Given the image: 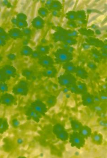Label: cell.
Instances as JSON below:
<instances>
[{"mask_svg":"<svg viewBox=\"0 0 107 158\" xmlns=\"http://www.w3.org/2000/svg\"><path fill=\"white\" fill-rule=\"evenodd\" d=\"M68 140L72 147H76L79 150L84 147L86 142L85 139L78 131H73L69 134Z\"/></svg>","mask_w":107,"mask_h":158,"instance_id":"1","label":"cell"},{"mask_svg":"<svg viewBox=\"0 0 107 158\" xmlns=\"http://www.w3.org/2000/svg\"><path fill=\"white\" fill-rule=\"evenodd\" d=\"M52 131L58 140L62 141L68 140L69 134L65 127L60 123H57L53 126Z\"/></svg>","mask_w":107,"mask_h":158,"instance_id":"2","label":"cell"},{"mask_svg":"<svg viewBox=\"0 0 107 158\" xmlns=\"http://www.w3.org/2000/svg\"><path fill=\"white\" fill-rule=\"evenodd\" d=\"M29 84L26 81H20L13 87L12 93L15 95L26 96L29 93Z\"/></svg>","mask_w":107,"mask_h":158,"instance_id":"3","label":"cell"},{"mask_svg":"<svg viewBox=\"0 0 107 158\" xmlns=\"http://www.w3.org/2000/svg\"><path fill=\"white\" fill-rule=\"evenodd\" d=\"M76 78L71 74H64L58 77V82L63 86L67 88L71 87L76 84Z\"/></svg>","mask_w":107,"mask_h":158,"instance_id":"4","label":"cell"},{"mask_svg":"<svg viewBox=\"0 0 107 158\" xmlns=\"http://www.w3.org/2000/svg\"><path fill=\"white\" fill-rule=\"evenodd\" d=\"M31 108L42 116L45 115L47 112V107L46 104L40 100H37L32 102Z\"/></svg>","mask_w":107,"mask_h":158,"instance_id":"5","label":"cell"},{"mask_svg":"<svg viewBox=\"0 0 107 158\" xmlns=\"http://www.w3.org/2000/svg\"><path fill=\"white\" fill-rule=\"evenodd\" d=\"M0 98L2 104L6 106H12L16 101L15 97L12 94L8 93L3 94L0 97Z\"/></svg>","mask_w":107,"mask_h":158,"instance_id":"6","label":"cell"},{"mask_svg":"<svg viewBox=\"0 0 107 158\" xmlns=\"http://www.w3.org/2000/svg\"><path fill=\"white\" fill-rule=\"evenodd\" d=\"M2 69L9 80L11 78L16 77L17 70L13 66L11 65H5L2 68Z\"/></svg>","mask_w":107,"mask_h":158,"instance_id":"7","label":"cell"},{"mask_svg":"<svg viewBox=\"0 0 107 158\" xmlns=\"http://www.w3.org/2000/svg\"><path fill=\"white\" fill-rule=\"evenodd\" d=\"M25 114L29 119H31L37 123H39L42 118V116L33 110L31 107L27 109L25 112Z\"/></svg>","mask_w":107,"mask_h":158,"instance_id":"8","label":"cell"},{"mask_svg":"<svg viewBox=\"0 0 107 158\" xmlns=\"http://www.w3.org/2000/svg\"><path fill=\"white\" fill-rule=\"evenodd\" d=\"M38 63L42 67L48 69L53 66V60L50 56H42L38 60Z\"/></svg>","mask_w":107,"mask_h":158,"instance_id":"9","label":"cell"},{"mask_svg":"<svg viewBox=\"0 0 107 158\" xmlns=\"http://www.w3.org/2000/svg\"><path fill=\"white\" fill-rule=\"evenodd\" d=\"M92 142L97 146H101L103 144L104 137L103 135L97 131L92 132L91 136Z\"/></svg>","mask_w":107,"mask_h":158,"instance_id":"10","label":"cell"},{"mask_svg":"<svg viewBox=\"0 0 107 158\" xmlns=\"http://www.w3.org/2000/svg\"><path fill=\"white\" fill-rule=\"evenodd\" d=\"M82 101L83 105L84 106H92L95 103L94 101V96L90 94L86 93L83 94L82 96Z\"/></svg>","mask_w":107,"mask_h":158,"instance_id":"11","label":"cell"},{"mask_svg":"<svg viewBox=\"0 0 107 158\" xmlns=\"http://www.w3.org/2000/svg\"><path fill=\"white\" fill-rule=\"evenodd\" d=\"M78 132L85 140L88 139L89 137H90L93 132L91 128L87 125H83L82 127Z\"/></svg>","mask_w":107,"mask_h":158,"instance_id":"12","label":"cell"},{"mask_svg":"<svg viewBox=\"0 0 107 158\" xmlns=\"http://www.w3.org/2000/svg\"><path fill=\"white\" fill-rule=\"evenodd\" d=\"M9 36L14 40L22 38L23 36L22 31L18 29H12L8 32Z\"/></svg>","mask_w":107,"mask_h":158,"instance_id":"13","label":"cell"},{"mask_svg":"<svg viewBox=\"0 0 107 158\" xmlns=\"http://www.w3.org/2000/svg\"><path fill=\"white\" fill-rule=\"evenodd\" d=\"M32 25L37 29H41L44 27V20L40 16H38L33 19Z\"/></svg>","mask_w":107,"mask_h":158,"instance_id":"14","label":"cell"},{"mask_svg":"<svg viewBox=\"0 0 107 158\" xmlns=\"http://www.w3.org/2000/svg\"><path fill=\"white\" fill-rule=\"evenodd\" d=\"M57 70L55 68H51L47 69L45 71L43 72V75L45 77H47L55 78L57 76Z\"/></svg>","mask_w":107,"mask_h":158,"instance_id":"15","label":"cell"},{"mask_svg":"<svg viewBox=\"0 0 107 158\" xmlns=\"http://www.w3.org/2000/svg\"><path fill=\"white\" fill-rule=\"evenodd\" d=\"M70 124L73 131H78L83 126L82 123L76 119L72 120L70 122Z\"/></svg>","mask_w":107,"mask_h":158,"instance_id":"16","label":"cell"},{"mask_svg":"<svg viewBox=\"0 0 107 158\" xmlns=\"http://www.w3.org/2000/svg\"><path fill=\"white\" fill-rule=\"evenodd\" d=\"M76 86L79 94H84L87 93V86L84 83L78 81L77 83H76Z\"/></svg>","mask_w":107,"mask_h":158,"instance_id":"17","label":"cell"},{"mask_svg":"<svg viewBox=\"0 0 107 158\" xmlns=\"http://www.w3.org/2000/svg\"><path fill=\"white\" fill-rule=\"evenodd\" d=\"M33 52V50L31 47L28 46H24L20 51V54L24 56H29L31 55Z\"/></svg>","mask_w":107,"mask_h":158,"instance_id":"18","label":"cell"},{"mask_svg":"<svg viewBox=\"0 0 107 158\" xmlns=\"http://www.w3.org/2000/svg\"><path fill=\"white\" fill-rule=\"evenodd\" d=\"M57 98L55 96H51L48 97L46 101V105L48 108H52L57 103Z\"/></svg>","mask_w":107,"mask_h":158,"instance_id":"19","label":"cell"},{"mask_svg":"<svg viewBox=\"0 0 107 158\" xmlns=\"http://www.w3.org/2000/svg\"><path fill=\"white\" fill-rule=\"evenodd\" d=\"M76 76L80 78L85 80V79H87V78L88 77V73L84 69L80 68V69L76 70Z\"/></svg>","mask_w":107,"mask_h":158,"instance_id":"20","label":"cell"},{"mask_svg":"<svg viewBox=\"0 0 107 158\" xmlns=\"http://www.w3.org/2000/svg\"><path fill=\"white\" fill-rule=\"evenodd\" d=\"M9 127L8 123L6 118H3L2 124L0 127V134H3L8 130Z\"/></svg>","mask_w":107,"mask_h":158,"instance_id":"21","label":"cell"},{"mask_svg":"<svg viewBox=\"0 0 107 158\" xmlns=\"http://www.w3.org/2000/svg\"><path fill=\"white\" fill-rule=\"evenodd\" d=\"M22 75L23 77L26 78L27 80H31L35 78L33 71L28 69H25L23 70L22 72Z\"/></svg>","mask_w":107,"mask_h":158,"instance_id":"22","label":"cell"},{"mask_svg":"<svg viewBox=\"0 0 107 158\" xmlns=\"http://www.w3.org/2000/svg\"><path fill=\"white\" fill-rule=\"evenodd\" d=\"M37 51L43 55L48 54L50 48L48 46L40 45L37 47Z\"/></svg>","mask_w":107,"mask_h":158,"instance_id":"23","label":"cell"},{"mask_svg":"<svg viewBox=\"0 0 107 158\" xmlns=\"http://www.w3.org/2000/svg\"><path fill=\"white\" fill-rule=\"evenodd\" d=\"M9 90V87L6 82H0V92L4 94L7 93Z\"/></svg>","mask_w":107,"mask_h":158,"instance_id":"24","label":"cell"},{"mask_svg":"<svg viewBox=\"0 0 107 158\" xmlns=\"http://www.w3.org/2000/svg\"><path fill=\"white\" fill-rule=\"evenodd\" d=\"M92 109L94 110V112L101 114L104 113L105 108L103 106H101L99 104H97L95 106H93Z\"/></svg>","mask_w":107,"mask_h":158,"instance_id":"25","label":"cell"},{"mask_svg":"<svg viewBox=\"0 0 107 158\" xmlns=\"http://www.w3.org/2000/svg\"><path fill=\"white\" fill-rule=\"evenodd\" d=\"M38 13H39V15H40L42 18L46 17L48 13L47 10L43 7L40 8L39 9V11H38Z\"/></svg>","mask_w":107,"mask_h":158,"instance_id":"26","label":"cell"},{"mask_svg":"<svg viewBox=\"0 0 107 158\" xmlns=\"http://www.w3.org/2000/svg\"><path fill=\"white\" fill-rule=\"evenodd\" d=\"M68 73H75L76 68L73 65H66L65 66V68H64Z\"/></svg>","mask_w":107,"mask_h":158,"instance_id":"27","label":"cell"},{"mask_svg":"<svg viewBox=\"0 0 107 158\" xmlns=\"http://www.w3.org/2000/svg\"><path fill=\"white\" fill-rule=\"evenodd\" d=\"M16 25L19 28H22L24 29L28 26V23L26 21H19L17 20V24Z\"/></svg>","mask_w":107,"mask_h":158,"instance_id":"28","label":"cell"},{"mask_svg":"<svg viewBox=\"0 0 107 158\" xmlns=\"http://www.w3.org/2000/svg\"><path fill=\"white\" fill-rule=\"evenodd\" d=\"M7 80H9L5 75L2 69H0V82H6Z\"/></svg>","mask_w":107,"mask_h":158,"instance_id":"29","label":"cell"},{"mask_svg":"<svg viewBox=\"0 0 107 158\" xmlns=\"http://www.w3.org/2000/svg\"><path fill=\"white\" fill-rule=\"evenodd\" d=\"M11 124L14 128H17L20 125V122L17 118H14L11 121Z\"/></svg>","mask_w":107,"mask_h":158,"instance_id":"30","label":"cell"},{"mask_svg":"<svg viewBox=\"0 0 107 158\" xmlns=\"http://www.w3.org/2000/svg\"><path fill=\"white\" fill-rule=\"evenodd\" d=\"M31 56L32 58H34V59H39L43 55H42L40 52L37 51H35L33 52L31 55Z\"/></svg>","mask_w":107,"mask_h":158,"instance_id":"31","label":"cell"},{"mask_svg":"<svg viewBox=\"0 0 107 158\" xmlns=\"http://www.w3.org/2000/svg\"><path fill=\"white\" fill-rule=\"evenodd\" d=\"M27 16L23 13H19L17 15V19L19 21H26Z\"/></svg>","mask_w":107,"mask_h":158,"instance_id":"32","label":"cell"},{"mask_svg":"<svg viewBox=\"0 0 107 158\" xmlns=\"http://www.w3.org/2000/svg\"><path fill=\"white\" fill-rule=\"evenodd\" d=\"M23 35H25L26 36H29L31 35V29H29V28H25L23 29V31H22Z\"/></svg>","mask_w":107,"mask_h":158,"instance_id":"33","label":"cell"},{"mask_svg":"<svg viewBox=\"0 0 107 158\" xmlns=\"http://www.w3.org/2000/svg\"><path fill=\"white\" fill-rule=\"evenodd\" d=\"M64 53H62V54L59 55V58L61 61H66L68 59L67 54H64Z\"/></svg>","mask_w":107,"mask_h":158,"instance_id":"34","label":"cell"},{"mask_svg":"<svg viewBox=\"0 0 107 158\" xmlns=\"http://www.w3.org/2000/svg\"><path fill=\"white\" fill-rule=\"evenodd\" d=\"M7 58L11 61H14L16 59V56L15 54H13V53H10L7 56Z\"/></svg>","mask_w":107,"mask_h":158,"instance_id":"35","label":"cell"},{"mask_svg":"<svg viewBox=\"0 0 107 158\" xmlns=\"http://www.w3.org/2000/svg\"><path fill=\"white\" fill-rule=\"evenodd\" d=\"M99 124L100 126L103 127H106L107 126V122L103 119H101L99 122Z\"/></svg>","mask_w":107,"mask_h":158,"instance_id":"36","label":"cell"},{"mask_svg":"<svg viewBox=\"0 0 107 158\" xmlns=\"http://www.w3.org/2000/svg\"><path fill=\"white\" fill-rule=\"evenodd\" d=\"M88 67L90 69H91V70H95V69H96V68H97L96 65L94 64V63H93V62H90V63L88 64Z\"/></svg>","mask_w":107,"mask_h":158,"instance_id":"37","label":"cell"},{"mask_svg":"<svg viewBox=\"0 0 107 158\" xmlns=\"http://www.w3.org/2000/svg\"><path fill=\"white\" fill-rule=\"evenodd\" d=\"M6 44V41L0 38V47L4 46Z\"/></svg>","mask_w":107,"mask_h":158,"instance_id":"38","label":"cell"},{"mask_svg":"<svg viewBox=\"0 0 107 158\" xmlns=\"http://www.w3.org/2000/svg\"><path fill=\"white\" fill-rule=\"evenodd\" d=\"M94 101H95V103H101V99H100V97L96 96H94Z\"/></svg>","mask_w":107,"mask_h":158,"instance_id":"39","label":"cell"},{"mask_svg":"<svg viewBox=\"0 0 107 158\" xmlns=\"http://www.w3.org/2000/svg\"><path fill=\"white\" fill-rule=\"evenodd\" d=\"M17 142L19 145H21V144H23V142H24V140H23L22 138H19L17 139Z\"/></svg>","mask_w":107,"mask_h":158,"instance_id":"40","label":"cell"},{"mask_svg":"<svg viewBox=\"0 0 107 158\" xmlns=\"http://www.w3.org/2000/svg\"><path fill=\"white\" fill-rule=\"evenodd\" d=\"M6 32L3 29L0 27V35H2V34H6Z\"/></svg>","mask_w":107,"mask_h":158,"instance_id":"41","label":"cell"},{"mask_svg":"<svg viewBox=\"0 0 107 158\" xmlns=\"http://www.w3.org/2000/svg\"><path fill=\"white\" fill-rule=\"evenodd\" d=\"M69 89H68V88H66L64 89V90H63V92H64V93L67 94L68 91H69Z\"/></svg>","mask_w":107,"mask_h":158,"instance_id":"42","label":"cell"},{"mask_svg":"<svg viewBox=\"0 0 107 158\" xmlns=\"http://www.w3.org/2000/svg\"><path fill=\"white\" fill-rule=\"evenodd\" d=\"M3 120V118H0V127H1V124H2Z\"/></svg>","mask_w":107,"mask_h":158,"instance_id":"43","label":"cell"},{"mask_svg":"<svg viewBox=\"0 0 107 158\" xmlns=\"http://www.w3.org/2000/svg\"><path fill=\"white\" fill-rule=\"evenodd\" d=\"M2 56H1V54H0V62H1L2 61Z\"/></svg>","mask_w":107,"mask_h":158,"instance_id":"44","label":"cell"},{"mask_svg":"<svg viewBox=\"0 0 107 158\" xmlns=\"http://www.w3.org/2000/svg\"><path fill=\"white\" fill-rule=\"evenodd\" d=\"M17 158H27L26 157L24 156H20L18 157Z\"/></svg>","mask_w":107,"mask_h":158,"instance_id":"45","label":"cell"},{"mask_svg":"<svg viewBox=\"0 0 107 158\" xmlns=\"http://www.w3.org/2000/svg\"><path fill=\"white\" fill-rule=\"evenodd\" d=\"M1 104H2V102H1V98H0V105H1Z\"/></svg>","mask_w":107,"mask_h":158,"instance_id":"46","label":"cell"}]
</instances>
